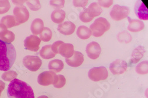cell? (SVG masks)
Instances as JSON below:
<instances>
[{
    "mask_svg": "<svg viewBox=\"0 0 148 98\" xmlns=\"http://www.w3.org/2000/svg\"><path fill=\"white\" fill-rule=\"evenodd\" d=\"M7 92L8 98H34L30 86L17 79L10 82Z\"/></svg>",
    "mask_w": 148,
    "mask_h": 98,
    "instance_id": "1",
    "label": "cell"
},
{
    "mask_svg": "<svg viewBox=\"0 0 148 98\" xmlns=\"http://www.w3.org/2000/svg\"><path fill=\"white\" fill-rule=\"evenodd\" d=\"M16 56L14 46L0 40V70L8 71L14 63Z\"/></svg>",
    "mask_w": 148,
    "mask_h": 98,
    "instance_id": "2",
    "label": "cell"
},
{
    "mask_svg": "<svg viewBox=\"0 0 148 98\" xmlns=\"http://www.w3.org/2000/svg\"><path fill=\"white\" fill-rule=\"evenodd\" d=\"M102 13L100 5L97 3H93L87 8H84L79 14L80 20L84 22H89L95 17L100 16Z\"/></svg>",
    "mask_w": 148,
    "mask_h": 98,
    "instance_id": "3",
    "label": "cell"
},
{
    "mask_svg": "<svg viewBox=\"0 0 148 98\" xmlns=\"http://www.w3.org/2000/svg\"><path fill=\"white\" fill-rule=\"evenodd\" d=\"M110 29V24L103 17H100L95 20L90 26L92 34L95 37L102 36L104 33Z\"/></svg>",
    "mask_w": 148,
    "mask_h": 98,
    "instance_id": "4",
    "label": "cell"
},
{
    "mask_svg": "<svg viewBox=\"0 0 148 98\" xmlns=\"http://www.w3.org/2000/svg\"><path fill=\"white\" fill-rule=\"evenodd\" d=\"M108 71L105 67L101 66L94 67L88 72V77L94 82H98L106 80L108 78Z\"/></svg>",
    "mask_w": 148,
    "mask_h": 98,
    "instance_id": "5",
    "label": "cell"
},
{
    "mask_svg": "<svg viewBox=\"0 0 148 98\" xmlns=\"http://www.w3.org/2000/svg\"><path fill=\"white\" fill-rule=\"evenodd\" d=\"M130 9L125 6L115 5L110 12V16L114 20L120 21L128 17Z\"/></svg>",
    "mask_w": 148,
    "mask_h": 98,
    "instance_id": "6",
    "label": "cell"
},
{
    "mask_svg": "<svg viewBox=\"0 0 148 98\" xmlns=\"http://www.w3.org/2000/svg\"><path fill=\"white\" fill-rule=\"evenodd\" d=\"M23 64L29 70L36 71L41 67L42 62L38 56H27L23 59Z\"/></svg>",
    "mask_w": 148,
    "mask_h": 98,
    "instance_id": "7",
    "label": "cell"
},
{
    "mask_svg": "<svg viewBox=\"0 0 148 98\" xmlns=\"http://www.w3.org/2000/svg\"><path fill=\"white\" fill-rule=\"evenodd\" d=\"M13 14L17 26L26 22L29 18V12L26 7L23 5L15 7L13 10Z\"/></svg>",
    "mask_w": 148,
    "mask_h": 98,
    "instance_id": "8",
    "label": "cell"
},
{
    "mask_svg": "<svg viewBox=\"0 0 148 98\" xmlns=\"http://www.w3.org/2000/svg\"><path fill=\"white\" fill-rule=\"evenodd\" d=\"M41 40L38 36L32 35L24 40V47L26 50L36 52L39 50Z\"/></svg>",
    "mask_w": 148,
    "mask_h": 98,
    "instance_id": "9",
    "label": "cell"
},
{
    "mask_svg": "<svg viewBox=\"0 0 148 98\" xmlns=\"http://www.w3.org/2000/svg\"><path fill=\"white\" fill-rule=\"evenodd\" d=\"M127 63L125 61L119 59L110 64V70L114 75H121L127 70Z\"/></svg>",
    "mask_w": 148,
    "mask_h": 98,
    "instance_id": "10",
    "label": "cell"
},
{
    "mask_svg": "<svg viewBox=\"0 0 148 98\" xmlns=\"http://www.w3.org/2000/svg\"><path fill=\"white\" fill-rule=\"evenodd\" d=\"M56 75L55 73L52 71H43L38 76V83L42 86L51 85L53 83Z\"/></svg>",
    "mask_w": 148,
    "mask_h": 98,
    "instance_id": "11",
    "label": "cell"
},
{
    "mask_svg": "<svg viewBox=\"0 0 148 98\" xmlns=\"http://www.w3.org/2000/svg\"><path fill=\"white\" fill-rule=\"evenodd\" d=\"M101 49L100 44L97 42H92L89 43L86 47V52L89 58L95 60L100 56Z\"/></svg>",
    "mask_w": 148,
    "mask_h": 98,
    "instance_id": "12",
    "label": "cell"
},
{
    "mask_svg": "<svg viewBox=\"0 0 148 98\" xmlns=\"http://www.w3.org/2000/svg\"><path fill=\"white\" fill-rule=\"evenodd\" d=\"M135 13L136 16L140 20H148L147 7L144 4L143 1H138L136 3L134 8Z\"/></svg>",
    "mask_w": 148,
    "mask_h": 98,
    "instance_id": "13",
    "label": "cell"
},
{
    "mask_svg": "<svg viewBox=\"0 0 148 98\" xmlns=\"http://www.w3.org/2000/svg\"><path fill=\"white\" fill-rule=\"evenodd\" d=\"M84 55L79 52H74L73 56L68 59H66V63L70 66L77 67L80 66L84 62Z\"/></svg>",
    "mask_w": 148,
    "mask_h": 98,
    "instance_id": "14",
    "label": "cell"
},
{
    "mask_svg": "<svg viewBox=\"0 0 148 98\" xmlns=\"http://www.w3.org/2000/svg\"><path fill=\"white\" fill-rule=\"evenodd\" d=\"M58 53L66 59L71 57L74 53L73 46L72 44L63 42L58 48Z\"/></svg>",
    "mask_w": 148,
    "mask_h": 98,
    "instance_id": "15",
    "label": "cell"
},
{
    "mask_svg": "<svg viewBox=\"0 0 148 98\" xmlns=\"http://www.w3.org/2000/svg\"><path fill=\"white\" fill-rule=\"evenodd\" d=\"M76 26L71 21H65L58 26V30L64 35H68L73 34L75 31Z\"/></svg>",
    "mask_w": 148,
    "mask_h": 98,
    "instance_id": "16",
    "label": "cell"
},
{
    "mask_svg": "<svg viewBox=\"0 0 148 98\" xmlns=\"http://www.w3.org/2000/svg\"><path fill=\"white\" fill-rule=\"evenodd\" d=\"M128 18L129 21V25L127 29L130 31L136 33L144 29L145 24L142 21L138 20L131 19L130 17H129Z\"/></svg>",
    "mask_w": 148,
    "mask_h": 98,
    "instance_id": "17",
    "label": "cell"
},
{
    "mask_svg": "<svg viewBox=\"0 0 148 98\" xmlns=\"http://www.w3.org/2000/svg\"><path fill=\"white\" fill-rule=\"evenodd\" d=\"M145 50L143 47L139 46L133 50L130 62L132 63H136L143 57Z\"/></svg>",
    "mask_w": 148,
    "mask_h": 98,
    "instance_id": "18",
    "label": "cell"
},
{
    "mask_svg": "<svg viewBox=\"0 0 148 98\" xmlns=\"http://www.w3.org/2000/svg\"><path fill=\"white\" fill-rule=\"evenodd\" d=\"M44 29V22L40 18H36L33 20L31 25V31L35 34H40Z\"/></svg>",
    "mask_w": 148,
    "mask_h": 98,
    "instance_id": "19",
    "label": "cell"
},
{
    "mask_svg": "<svg viewBox=\"0 0 148 98\" xmlns=\"http://www.w3.org/2000/svg\"><path fill=\"white\" fill-rule=\"evenodd\" d=\"M65 12L62 10H55L51 14V19L55 23L60 24L62 22L65 18Z\"/></svg>",
    "mask_w": 148,
    "mask_h": 98,
    "instance_id": "20",
    "label": "cell"
},
{
    "mask_svg": "<svg viewBox=\"0 0 148 98\" xmlns=\"http://www.w3.org/2000/svg\"><path fill=\"white\" fill-rule=\"evenodd\" d=\"M40 56L44 59H50L53 58L56 54L52 50V45H46L42 47L40 51Z\"/></svg>",
    "mask_w": 148,
    "mask_h": 98,
    "instance_id": "21",
    "label": "cell"
},
{
    "mask_svg": "<svg viewBox=\"0 0 148 98\" xmlns=\"http://www.w3.org/2000/svg\"><path fill=\"white\" fill-rule=\"evenodd\" d=\"M64 67V64L63 62L59 59H55L51 61L49 63L48 68L52 71H54L56 73L60 72Z\"/></svg>",
    "mask_w": 148,
    "mask_h": 98,
    "instance_id": "22",
    "label": "cell"
},
{
    "mask_svg": "<svg viewBox=\"0 0 148 98\" xmlns=\"http://www.w3.org/2000/svg\"><path fill=\"white\" fill-rule=\"evenodd\" d=\"M77 34L81 39L86 40L88 39L90 37L91 35V31L89 28L87 27H85L84 26H80L78 27L77 32Z\"/></svg>",
    "mask_w": 148,
    "mask_h": 98,
    "instance_id": "23",
    "label": "cell"
},
{
    "mask_svg": "<svg viewBox=\"0 0 148 98\" xmlns=\"http://www.w3.org/2000/svg\"><path fill=\"white\" fill-rule=\"evenodd\" d=\"M1 24H4L7 29L17 26L16 19L13 16H6L3 17L1 20Z\"/></svg>",
    "mask_w": 148,
    "mask_h": 98,
    "instance_id": "24",
    "label": "cell"
},
{
    "mask_svg": "<svg viewBox=\"0 0 148 98\" xmlns=\"http://www.w3.org/2000/svg\"><path fill=\"white\" fill-rule=\"evenodd\" d=\"M14 39L15 35L11 31L6 30L0 35V40L7 43H11L14 40Z\"/></svg>",
    "mask_w": 148,
    "mask_h": 98,
    "instance_id": "25",
    "label": "cell"
},
{
    "mask_svg": "<svg viewBox=\"0 0 148 98\" xmlns=\"http://www.w3.org/2000/svg\"><path fill=\"white\" fill-rule=\"evenodd\" d=\"M52 37V32L51 30L47 28V27H44L43 31L40 34V39L45 42H49Z\"/></svg>",
    "mask_w": 148,
    "mask_h": 98,
    "instance_id": "26",
    "label": "cell"
},
{
    "mask_svg": "<svg viewBox=\"0 0 148 98\" xmlns=\"http://www.w3.org/2000/svg\"><path fill=\"white\" fill-rule=\"evenodd\" d=\"M66 84V79L63 75H56L53 82V86L56 88H63Z\"/></svg>",
    "mask_w": 148,
    "mask_h": 98,
    "instance_id": "27",
    "label": "cell"
},
{
    "mask_svg": "<svg viewBox=\"0 0 148 98\" xmlns=\"http://www.w3.org/2000/svg\"><path fill=\"white\" fill-rule=\"evenodd\" d=\"M136 71L139 75H146L148 73V62L145 60L144 62L139 63L136 67Z\"/></svg>",
    "mask_w": 148,
    "mask_h": 98,
    "instance_id": "28",
    "label": "cell"
},
{
    "mask_svg": "<svg viewBox=\"0 0 148 98\" xmlns=\"http://www.w3.org/2000/svg\"><path fill=\"white\" fill-rule=\"evenodd\" d=\"M17 77V73L15 71H7L2 75V79L7 82H11Z\"/></svg>",
    "mask_w": 148,
    "mask_h": 98,
    "instance_id": "29",
    "label": "cell"
},
{
    "mask_svg": "<svg viewBox=\"0 0 148 98\" xmlns=\"http://www.w3.org/2000/svg\"><path fill=\"white\" fill-rule=\"evenodd\" d=\"M118 40L120 43H129L132 40V36L126 31L121 32L118 35Z\"/></svg>",
    "mask_w": 148,
    "mask_h": 98,
    "instance_id": "30",
    "label": "cell"
},
{
    "mask_svg": "<svg viewBox=\"0 0 148 98\" xmlns=\"http://www.w3.org/2000/svg\"><path fill=\"white\" fill-rule=\"evenodd\" d=\"M10 4L8 0H0V14H4L10 9Z\"/></svg>",
    "mask_w": 148,
    "mask_h": 98,
    "instance_id": "31",
    "label": "cell"
},
{
    "mask_svg": "<svg viewBox=\"0 0 148 98\" xmlns=\"http://www.w3.org/2000/svg\"><path fill=\"white\" fill-rule=\"evenodd\" d=\"M29 8L32 11H38L40 9L41 6L40 1L38 0H34V1H26Z\"/></svg>",
    "mask_w": 148,
    "mask_h": 98,
    "instance_id": "32",
    "label": "cell"
},
{
    "mask_svg": "<svg viewBox=\"0 0 148 98\" xmlns=\"http://www.w3.org/2000/svg\"><path fill=\"white\" fill-rule=\"evenodd\" d=\"M64 4H65V1H64V0H58V1H50L51 5L57 9L63 8L64 6Z\"/></svg>",
    "mask_w": 148,
    "mask_h": 98,
    "instance_id": "33",
    "label": "cell"
},
{
    "mask_svg": "<svg viewBox=\"0 0 148 98\" xmlns=\"http://www.w3.org/2000/svg\"><path fill=\"white\" fill-rule=\"evenodd\" d=\"M88 1L87 0H81V1H73V4L75 7H83L84 9L85 8V7L87 6L88 4Z\"/></svg>",
    "mask_w": 148,
    "mask_h": 98,
    "instance_id": "34",
    "label": "cell"
},
{
    "mask_svg": "<svg viewBox=\"0 0 148 98\" xmlns=\"http://www.w3.org/2000/svg\"><path fill=\"white\" fill-rule=\"evenodd\" d=\"M98 4L103 7L108 8L113 4V1H112V0H107V1H98Z\"/></svg>",
    "mask_w": 148,
    "mask_h": 98,
    "instance_id": "35",
    "label": "cell"
},
{
    "mask_svg": "<svg viewBox=\"0 0 148 98\" xmlns=\"http://www.w3.org/2000/svg\"><path fill=\"white\" fill-rule=\"evenodd\" d=\"M63 43V42L62 41H57L55 42L52 45V50L53 53H55L56 54L58 53V48L59 46Z\"/></svg>",
    "mask_w": 148,
    "mask_h": 98,
    "instance_id": "36",
    "label": "cell"
},
{
    "mask_svg": "<svg viewBox=\"0 0 148 98\" xmlns=\"http://www.w3.org/2000/svg\"><path fill=\"white\" fill-rule=\"evenodd\" d=\"M5 87V84L1 80H0V96H1L2 92L4 90Z\"/></svg>",
    "mask_w": 148,
    "mask_h": 98,
    "instance_id": "37",
    "label": "cell"
},
{
    "mask_svg": "<svg viewBox=\"0 0 148 98\" xmlns=\"http://www.w3.org/2000/svg\"><path fill=\"white\" fill-rule=\"evenodd\" d=\"M7 30V28L6 26H5L4 24L0 23V35L2 33H3L4 31Z\"/></svg>",
    "mask_w": 148,
    "mask_h": 98,
    "instance_id": "38",
    "label": "cell"
},
{
    "mask_svg": "<svg viewBox=\"0 0 148 98\" xmlns=\"http://www.w3.org/2000/svg\"><path fill=\"white\" fill-rule=\"evenodd\" d=\"M38 98H49V97L47 96H39Z\"/></svg>",
    "mask_w": 148,
    "mask_h": 98,
    "instance_id": "39",
    "label": "cell"
}]
</instances>
